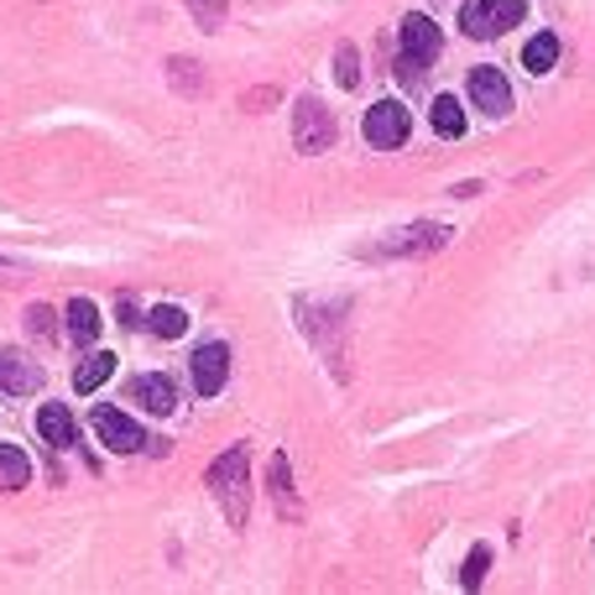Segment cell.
<instances>
[{"mask_svg":"<svg viewBox=\"0 0 595 595\" xmlns=\"http://www.w3.org/2000/svg\"><path fill=\"white\" fill-rule=\"evenodd\" d=\"M470 99L486 116H507L512 110V84L501 68H470Z\"/></svg>","mask_w":595,"mask_h":595,"instance_id":"cell-7","label":"cell"},{"mask_svg":"<svg viewBox=\"0 0 595 595\" xmlns=\"http://www.w3.org/2000/svg\"><path fill=\"white\" fill-rule=\"evenodd\" d=\"M554 63H559V37L554 32H538V37L522 47V68H528V74H549Z\"/></svg>","mask_w":595,"mask_h":595,"instance_id":"cell-15","label":"cell"},{"mask_svg":"<svg viewBox=\"0 0 595 595\" xmlns=\"http://www.w3.org/2000/svg\"><path fill=\"white\" fill-rule=\"evenodd\" d=\"M26 329H32V335L37 339H53V309H26Z\"/></svg>","mask_w":595,"mask_h":595,"instance_id":"cell-22","label":"cell"},{"mask_svg":"<svg viewBox=\"0 0 595 595\" xmlns=\"http://www.w3.org/2000/svg\"><path fill=\"white\" fill-rule=\"evenodd\" d=\"M528 17V6L522 0H465L459 6V26H465V37H501L507 26Z\"/></svg>","mask_w":595,"mask_h":595,"instance_id":"cell-2","label":"cell"},{"mask_svg":"<svg viewBox=\"0 0 595 595\" xmlns=\"http://www.w3.org/2000/svg\"><path fill=\"white\" fill-rule=\"evenodd\" d=\"M434 131H439V137H465V110H459L455 95H439L434 99Z\"/></svg>","mask_w":595,"mask_h":595,"instance_id":"cell-17","label":"cell"},{"mask_svg":"<svg viewBox=\"0 0 595 595\" xmlns=\"http://www.w3.org/2000/svg\"><path fill=\"white\" fill-rule=\"evenodd\" d=\"M439 58V26L429 17H402V79L418 84V68Z\"/></svg>","mask_w":595,"mask_h":595,"instance_id":"cell-3","label":"cell"},{"mask_svg":"<svg viewBox=\"0 0 595 595\" xmlns=\"http://www.w3.org/2000/svg\"><path fill=\"white\" fill-rule=\"evenodd\" d=\"M131 397H137L147 413H158V418H167L173 408H178V392H173V381H167V377H137V381H131Z\"/></svg>","mask_w":595,"mask_h":595,"instance_id":"cell-11","label":"cell"},{"mask_svg":"<svg viewBox=\"0 0 595 595\" xmlns=\"http://www.w3.org/2000/svg\"><path fill=\"white\" fill-rule=\"evenodd\" d=\"M486 570H491V549H476V554L465 559V575H459V585H465V591H476L480 580H486Z\"/></svg>","mask_w":595,"mask_h":595,"instance_id":"cell-21","label":"cell"},{"mask_svg":"<svg viewBox=\"0 0 595 595\" xmlns=\"http://www.w3.org/2000/svg\"><path fill=\"white\" fill-rule=\"evenodd\" d=\"M68 335H74V345H95L99 309L89 303V298H74V303H68Z\"/></svg>","mask_w":595,"mask_h":595,"instance_id":"cell-13","label":"cell"},{"mask_svg":"<svg viewBox=\"0 0 595 595\" xmlns=\"http://www.w3.org/2000/svg\"><path fill=\"white\" fill-rule=\"evenodd\" d=\"M272 491H278V501L293 512V476H288V455H272Z\"/></svg>","mask_w":595,"mask_h":595,"instance_id":"cell-20","label":"cell"},{"mask_svg":"<svg viewBox=\"0 0 595 595\" xmlns=\"http://www.w3.org/2000/svg\"><path fill=\"white\" fill-rule=\"evenodd\" d=\"M293 141H298V152H329L335 147V116L318 99L303 95L293 110Z\"/></svg>","mask_w":595,"mask_h":595,"instance_id":"cell-5","label":"cell"},{"mask_svg":"<svg viewBox=\"0 0 595 595\" xmlns=\"http://www.w3.org/2000/svg\"><path fill=\"white\" fill-rule=\"evenodd\" d=\"M413 131V120H408V105H397V99H377L371 110H366V141L377 147V152H397L402 141Z\"/></svg>","mask_w":595,"mask_h":595,"instance_id":"cell-4","label":"cell"},{"mask_svg":"<svg viewBox=\"0 0 595 595\" xmlns=\"http://www.w3.org/2000/svg\"><path fill=\"white\" fill-rule=\"evenodd\" d=\"M147 329H152L158 339H178L183 329H188V314H183L178 303H158V309L147 314Z\"/></svg>","mask_w":595,"mask_h":595,"instance_id":"cell-16","label":"cell"},{"mask_svg":"<svg viewBox=\"0 0 595 595\" xmlns=\"http://www.w3.org/2000/svg\"><path fill=\"white\" fill-rule=\"evenodd\" d=\"M26 480H32V459L17 444H0V491H21Z\"/></svg>","mask_w":595,"mask_h":595,"instance_id":"cell-14","label":"cell"},{"mask_svg":"<svg viewBox=\"0 0 595 595\" xmlns=\"http://www.w3.org/2000/svg\"><path fill=\"white\" fill-rule=\"evenodd\" d=\"M225 377H230V350L219 345V339H209V345H198L194 350V387L204 397L225 392Z\"/></svg>","mask_w":595,"mask_h":595,"instance_id":"cell-8","label":"cell"},{"mask_svg":"<svg viewBox=\"0 0 595 595\" xmlns=\"http://www.w3.org/2000/svg\"><path fill=\"white\" fill-rule=\"evenodd\" d=\"M0 392H11V397L42 392V366L37 360H21L17 350H0Z\"/></svg>","mask_w":595,"mask_h":595,"instance_id":"cell-9","label":"cell"},{"mask_svg":"<svg viewBox=\"0 0 595 595\" xmlns=\"http://www.w3.org/2000/svg\"><path fill=\"white\" fill-rule=\"evenodd\" d=\"M439 240H444V230H439V225H418V230H402V240H387L381 251L402 257V251H429V246H439Z\"/></svg>","mask_w":595,"mask_h":595,"instance_id":"cell-18","label":"cell"},{"mask_svg":"<svg viewBox=\"0 0 595 595\" xmlns=\"http://www.w3.org/2000/svg\"><path fill=\"white\" fill-rule=\"evenodd\" d=\"M95 434L105 450H116V455H137L141 444H147V434H141L137 418L116 413V408H95Z\"/></svg>","mask_w":595,"mask_h":595,"instance_id":"cell-6","label":"cell"},{"mask_svg":"<svg viewBox=\"0 0 595 595\" xmlns=\"http://www.w3.org/2000/svg\"><path fill=\"white\" fill-rule=\"evenodd\" d=\"M110 377H116V356H110V350H89V356L74 366V392H95V387H105Z\"/></svg>","mask_w":595,"mask_h":595,"instance_id":"cell-12","label":"cell"},{"mask_svg":"<svg viewBox=\"0 0 595 595\" xmlns=\"http://www.w3.org/2000/svg\"><path fill=\"white\" fill-rule=\"evenodd\" d=\"M335 79L345 84V89H356V84H360V58H356V47H339V53H335Z\"/></svg>","mask_w":595,"mask_h":595,"instance_id":"cell-19","label":"cell"},{"mask_svg":"<svg viewBox=\"0 0 595 595\" xmlns=\"http://www.w3.org/2000/svg\"><path fill=\"white\" fill-rule=\"evenodd\" d=\"M246 465H251L246 444H230V450H225V455L209 465V491H215V501L225 507V517H230L236 528H246V512H251V486H246Z\"/></svg>","mask_w":595,"mask_h":595,"instance_id":"cell-1","label":"cell"},{"mask_svg":"<svg viewBox=\"0 0 595 595\" xmlns=\"http://www.w3.org/2000/svg\"><path fill=\"white\" fill-rule=\"evenodd\" d=\"M37 434L53 444V450H74L79 444V429H74V413L63 402H42L37 408Z\"/></svg>","mask_w":595,"mask_h":595,"instance_id":"cell-10","label":"cell"}]
</instances>
